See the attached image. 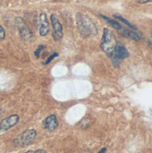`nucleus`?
<instances>
[{"instance_id":"obj_1","label":"nucleus","mask_w":152,"mask_h":153,"mask_svg":"<svg viewBox=\"0 0 152 153\" xmlns=\"http://www.w3.org/2000/svg\"><path fill=\"white\" fill-rule=\"evenodd\" d=\"M76 23L80 33L84 37H93L98 33V28L92 19L82 13H76Z\"/></svg>"},{"instance_id":"obj_2","label":"nucleus","mask_w":152,"mask_h":153,"mask_svg":"<svg viewBox=\"0 0 152 153\" xmlns=\"http://www.w3.org/2000/svg\"><path fill=\"white\" fill-rule=\"evenodd\" d=\"M117 45L116 39L114 35V33L108 28L103 29V35L100 42V48L101 49L106 53L107 56H110L113 55L116 47Z\"/></svg>"},{"instance_id":"obj_3","label":"nucleus","mask_w":152,"mask_h":153,"mask_svg":"<svg viewBox=\"0 0 152 153\" xmlns=\"http://www.w3.org/2000/svg\"><path fill=\"white\" fill-rule=\"evenodd\" d=\"M37 137V131L33 128H29L19 134L13 140V144L16 147L23 148L31 144Z\"/></svg>"},{"instance_id":"obj_4","label":"nucleus","mask_w":152,"mask_h":153,"mask_svg":"<svg viewBox=\"0 0 152 153\" xmlns=\"http://www.w3.org/2000/svg\"><path fill=\"white\" fill-rule=\"evenodd\" d=\"M14 22L16 25V28L19 31V34L21 36V38L24 40V41H29L32 39V31L29 28V26L27 25L26 22L20 16H17L14 19Z\"/></svg>"},{"instance_id":"obj_5","label":"nucleus","mask_w":152,"mask_h":153,"mask_svg":"<svg viewBox=\"0 0 152 153\" xmlns=\"http://www.w3.org/2000/svg\"><path fill=\"white\" fill-rule=\"evenodd\" d=\"M128 56H129V52H128L127 48L122 43L117 42L116 49H115L113 55L111 56V59H112V62H113L114 65L118 66L120 65L121 61L127 58Z\"/></svg>"},{"instance_id":"obj_6","label":"nucleus","mask_w":152,"mask_h":153,"mask_svg":"<svg viewBox=\"0 0 152 153\" xmlns=\"http://www.w3.org/2000/svg\"><path fill=\"white\" fill-rule=\"evenodd\" d=\"M51 20V24H52V36L56 41L60 40L63 38V26L58 19V17L55 14L52 13L50 16Z\"/></svg>"},{"instance_id":"obj_7","label":"nucleus","mask_w":152,"mask_h":153,"mask_svg":"<svg viewBox=\"0 0 152 153\" xmlns=\"http://www.w3.org/2000/svg\"><path fill=\"white\" fill-rule=\"evenodd\" d=\"M20 120V117L17 114H13L0 121V132H6L15 126Z\"/></svg>"},{"instance_id":"obj_8","label":"nucleus","mask_w":152,"mask_h":153,"mask_svg":"<svg viewBox=\"0 0 152 153\" xmlns=\"http://www.w3.org/2000/svg\"><path fill=\"white\" fill-rule=\"evenodd\" d=\"M38 29L39 35L44 37L47 36L49 33V23L47 21V14L45 13H41L39 17V23H38Z\"/></svg>"},{"instance_id":"obj_9","label":"nucleus","mask_w":152,"mask_h":153,"mask_svg":"<svg viewBox=\"0 0 152 153\" xmlns=\"http://www.w3.org/2000/svg\"><path fill=\"white\" fill-rule=\"evenodd\" d=\"M43 126H44L45 129H47L48 132H54L59 126L56 116L52 114V115H49L48 117H47L43 120Z\"/></svg>"},{"instance_id":"obj_10","label":"nucleus","mask_w":152,"mask_h":153,"mask_svg":"<svg viewBox=\"0 0 152 153\" xmlns=\"http://www.w3.org/2000/svg\"><path fill=\"white\" fill-rule=\"evenodd\" d=\"M118 33H119L121 36H123V37H125V38L131 39H133V40H134V41H139V40H140V36H139V34H138L136 31H134V30H131V29L122 27V29H121L120 30H118Z\"/></svg>"},{"instance_id":"obj_11","label":"nucleus","mask_w":152,"mask_h":153,"mask_svg":"<svg viewBox=\"0 0 152 153\" xmlns=\"http://www.w3.org/2000/svg\"><path fill=\"white\" fill-rule=\"evenodd\" d=\"M99 16H100L102 19H104V20H105L112 28L116 29L117 31L120 30L122 29L123 26L120 24L119 22H117V21H116V20H114V19H111V18H109V17H108V16H105V15H103V14H99Z\"/></svg>"},{"instance_id":"obj_12","label":"nucleus","mask_w":152,"mask_h":153,"mask_svg":"<svg viewBox=\"0 0 152 153\" xmlns=\"http://www.w3.org/2000/svg\"><path fill=\"white\" fill-rule=\"evenodd\" d=\"M114 18H115V19H116V20H118L119 22H123L124 24H125V25H126V27H128L129 29H131V30H134V31H137V30H137V28H136L133 24H132L130 22H128L126 19H125L123 16L118 15V14H114Z\"/></svg>"},{"instance_id":"obj_13","label":"nucleus","mask_w":152,"mask_h":153,"mask_svg":"<svg viewBox=\"0 0 152 153\" xmlns=\"http://www.w3.org/2000/svg\"><path fill=\"white\" fill-rule=\"evenodd\" d=\"M59 56V54L58 53H56V52H54V53H52L47 58V60L43 63V65H47L48 64H50L51 63V61H53L56 57H57Z\"/></svg>"},{"instance_id":"obj_14","label":"nucleus","mask_w":152,"mask_h":153,"mask_svg":"<svg viewBox=\"0 0 152 153\" xmlns=\"http://www.w3.org/2000/svg\"><path fill=\"white\" fill-rule=\"evenodd\" d=\"M45 46L44 45H39L38 48H37V49L35 50V52H34V55H35V56L37 57V58H39V56H40V53L42 52V50H44L45 49Z\"/></svg>"},{"instance_id":"obj_15","label":"nucleus","mask_w":152,"mask_h":153,"mask_svg":"<svg viewBox=\"0 0 152 153\" xmlns=\"http://www.w3.org/2000/svg\"><path fill=\"white\" fill-rule=\"evenodd\" d=\"M5 38V30L2 25H0V39H4Z\"/></svg>"},{"instance_id":"obj_16","label":"nucleus","mask_w":152,"mask_h":153,"mask_svg":"<svg viewBox=\"0 0 152 153\" xmlns=\"http://www.w3.org/2000/svg\"><path fill=\"white\" fill-rule=\"evenodd\" d=\"M24 153H47V152L43 149H39V150H34V151H28Z\"/></svg>"},{"instance_id":"obj_17","label":"nucleus","mask_w":152,"mask_h":153,"mask_svg":"<svg viewBox=\"0 0 152 153\" xmlns=\"http://www.w3.org/2000/svg\"><path fill=\"white\" fill-rule=\"evenodd\" d=\"M136 2L139 4H147V3H151L152 0H136Z\"/></svg>"},{"instance_id":"obj_18","label":"nucleus","mask_w":152,"mask_h":153,"mask_svg":"<svg viewBox=\"0 0 152 153\" xmlns=\"http://www.w3.org/2000/svg\"><path fill=\"white\" fill-rule=\"evenodd\" d=\"M107 152V148H102L98 153H106Z\"/></svg>"},{"instance_id":"obj_19","label":"nucleus","mask_w":152,"mask_h":153,"mask_svg":"<svg viewBox=\"0 0 152 153\" xmlns=\"http://www.w3.org/2000/svg\"><path fill=\"white\" fill-rule=\"evenodd\" d=\"M148 45H149V47L151 48L152 49V42L151 41H150V40H148Z\"/></svg>"}]
</instances>
